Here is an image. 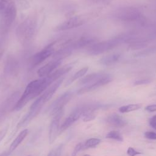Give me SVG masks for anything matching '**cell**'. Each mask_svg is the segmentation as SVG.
Returning a JSON list of instances; mask_svg holds the SVG:
<instances>
[{"label":"cell","mask_w":156,"mask_h":156,"mask_svg":"<svg viewBox=\"0 0 156 156\" xmlns=\"http://www.w3.org/2000/svg\"><path fill=\"white\" fill-rule=\"evenodd\" d=\"M145 109L149 112H155L156 111V104H151V105H149L147 106L146 107Z\"/></svg>","instance_id":"33"},{"label":"cell","mask_w":156,"mask_h":156,"mask_svg":"<svg viewBox=\"0 0 156 156\" xmlns=\"http://www.w3.org/2000/svg\"><path fill=\"white\" fill-rule=\"evenodd\" d=\"M28 134V129H26L23 130L20 132V133L17 135V136L14 139V140L12 142L10 147H9V151L10 152H13L24 140V139L26 138V136Z\"/></svg>","instance_id":"19"},{"label":"cell","mask_w":156,"mask_h":156,"mask_svg":"<svg viewBox=\"0 0 156 156\" xmlns=\"http://www.w3.org/2000/svg\"><path fill=\"white\" fill-rule=\"evenodd\" d=\"M96 40L97 39L93 37H82L74 41H71L68 46L71 47L73 49L82 48L85 46H91V44L95 43Z\"/></svg>","instance_id":"14"},{"label":"cell","mask_w":156,"mask_h":156,"mask_svg":"<svg viewBox=\"0 0 156 156\" xmlns=\"http://www.w3.org/2000/svg\"><path fill=\"white\" fill-rule=\"evenodd\" d=\"M149 124L151 125V126L154 129H156V115H155L154 116H153L149 121Z\"/></svg>","instance_id":"32"},{"label":"cell","mask_w":156,"mask_h":156,"mask_svg":"<svg viewBox=\"0 0 156 156\" xmlns=\"http://www.w3.org/2000/svg\"><path fill=\"white\" fill-rule=\"evenodd\" d=\"M144 136L150 140H156V132L147 131L144 133Z\"/></svg>","instance_id":"30"},{"label":"cell","mask_w":156,"mask_h":156,"mask_svg":"<svg viewBox=\"0 0 156 156\" xmlns=\"http://www.w3.org/2000/svg\"><path fill=\"white\" fill-rule=\"evenodd\" d=\"M88 66H85V67L81 68L80 69H79L68 80H67V82L65 83L66 86H67L68 85H70L74 80L83 77L86 74V73L88 71Z\"/></svg>","instance_id":"21"},{"label":"cell","mask_w":156,"mask_h":156,"mask_svg":"<svg viewBox=\"0 0 156 156\" xmlns=\"http://www.w3.org/2000/svg\"><path fill=\"white\" fill-rule=\"evenodd\" d=\"M10 154V152L9 151H5V152H4L3 153L1 154H0V156H9Z\"/></svg>","instance_id":"35"},{"label":"cell","mask_w":156,"mask_h":156,"mask_svg":"<svg viewBox=\"0 0 156 156\" xmlns=\"http://www.w3.org/2000/svg\"><path fill=\"white\" fill-rule=\"evenodd\" d=\"M154 53H156V45L151 46L149 48H147L140 51L135 52L133 54V55L136 57H143L149 56Z\"/></svg>","instance_id":"20"},{"label":"cell","mask_w":156,"mask_h":156,"mask_svg":"<svg viewBox=\"0 0 156 156\" xmlns=\"http://www.w3.org/2000/svg\"><path fill=\"white\" fill-rule=\"evenodd\" d=\"M64 78L61 77L57 80H56L55 82H54L52 85H51L44 91V93L41 94L38 98L40 99V101L44 104L46 102H48L50 99L52 97L53 94L55 93V92L57 91V90L58 88V87L61 85L63 81Z\"/></svg>","instance_id":"13"},{"label":"cell","mask_w":156,"mask_h":156,"mask_svg":"<svg viewBox=\"0 0 156 156\" xmlns=\"http://www.w3.org/2000/svg\"><path fill=\"white\" fill-rule=\"evenodd\" d=\"M85 149H84V146H83V143H80L77 144L76 145L73 151V154H72V156H76L77 154H78V152H79L80 151H82Z\"/></svg>","instance_id":"26"},{"label":"cell","mask_w":156,"mask_h":156,"mask_svg":"<svg viewBox=\"0 0 156 156\" xmlns=\"http://www.w3.org/2000/svg\"><path fill=\"white\" fill-rule=\"evenodd\" d=\"M155 88H156V86H155Z\"/></svg>","instance_id":"38"},{"label":"cell","mask_w":156,"mask_h":156,"mask_svg":"<svg viewBox=\"0 0 156 156\" xmlns=\"http://www.w3.org/2000/svg\"><path fill=\"white\" fill-rule=\"evenodd\" d=\"M83 156H91V155H89V154H85V155H84Z\"/></svg>","instance_id":"37"},{"label":"cell","mask_w":156,"mask_h":156,"mask_svg":"<svg viewBox=\"0 0 156 156\" xmlns=\"http://www.w3.org/2000/svg\"><path fill=\"white\" fill-rule=\"evenodd\" d=\"M106 138H109V139H113L118 141H123V138L121 135V134L116 130H113V131H110V132H108L105 136Z\"/></svg>","instance_id":"24"},{"label":"cell","mask_w":156,"mask_h":156,"mask_svg":"<svg viewBox=\"0 0 156 156\" xmlns=\"http://www.w3.org/2000/svg\"><path fill=\"white\" fill-rule=\"evenodd\" d=\"M61 63L62 60H53L40 68L37 71V74L41 78L48 77L52 73L53 71L57 68Z\"/></svg>","instance_id":"12"},{"label":"cell","mask_w":156,"mask_h":156,"mask_svg":"<svg viewBox=\"0 0 156 156\" xmlns=\"http://www.w3.org/2000/svg\"><path fill=\"white\" fill-rule=\"evenodd\" d=\"M17 9L15 4L12 1H9L1 13L0 26L2 30H8L15 21Z\"/></svg>","instance_id":"4"},{"label":"cell","mask_w":156,"mask_h":156,"mask_svg":"<svg viewBox=\"0 0 156 156\" xmlns=\"http://www.w3.org/2000/svg\"><path fill=\"white\" fill-rule=\"evenodd\" d=\"M73 96V93L71 91H67L58 97L49 107V115L53 116L57 112L63 110L65 105L70 101Z\"/></svg>","instance_id":"8"},{"label":"cell","mask_w":156,"mask_h":156,"mask_svg":"<svg viewBox=\"0 0 156 156\" xmlns=\"http://www.w3.org/2000/svg\"><path fill=\"white\" fill-rule=\"evenodd\" d=\"M85 107L86 105H82L80 107H77L69 114V115L65 119L64 122L60 126L59 134L63 132L76 121H77L80 117H82L85 110Z\"/></svg>","instance_id":"7"},{"label":"cell","mask_w":156,"mask_h":156,"mask_svg":"<svg viewBox=\"0 0 156 156\" xmlns=\"http://www.w3.org/2000/svg\"><path fill=\"white\" fill-rule=\"evenodd\" d=\"M55 52L54 49L49 44L46 46L44 49L34 54L32 58L31 65L32 67L40 65L51 55H52Z\"/></svg>","instance_id":"11"},{"label":"cell","mask_w":156,"mask_h":156,"mask_svg":"<svg viewBox=\"0 0 156 156\" xmlns=\"http://www.w3.org/2000/svg\"><path fill=\"white\" fill-rule=\"evenodd\" d=\"M18 4H19V7L22 9H27L29 7V2L26 0H18Z\"/></svg>","instance_id":"29"},{"label":"cell","mask_w":156,"mask_h":156,"mask_svg":"<svg viewBox=\"0 0 156 156\" xmlns=\"http://www.w3.org/2000/svg\"><path fill=\"white\" fill-rule=\"evenodd\" d=\"M106 122L111 126L115 127H124L127 124V121L116 113H113L106 118Z\"/></svg>","instance_id":"15"},{"label":"cell","mask_w":156,"mask_h":156,"mask_svg":"<svg viewBox=\"0 0 156 156\" xmlns=\"http://www.w3.org/2000/svg\"><path fill=\"white\" fill-rule=\"evenodd\" d=\"M151 82V80L150 79H141L139 80H136L133 82L134 85H146L149 84Z\"/></svg>","instance_id":"27"},{"label":"cell","mask_w":156,"mask_h":156,"mask_svg":"<svg viewBox=\"0 0 156 156\" xmlns=\"http://www.w3.org/2000/svg\"><path fill=\"white\" fill-rule=\"evenodd\" d=\"M55 82V80L51 75L46 77H43L31 81L27 85L23 93L18 99L12 110H20L30 100L40 95L41 93L44 92Z\"/></svg>","instance_id":"1"},{"label":"cell","mask_w":156,"mask_h":156,"mask_svg":"<svg viewBox=\"0 0 156 156\" xmlns=\"http://www.w3.org/2000/svg\"><path fill=\"white\" fill-rule=\"evenodd\" d=\"M150 1H151L152 3H153V4H154L156 5V0H150Z\"/></svg>","instance_id":"36"},{"label":"cell","mask_w":156,"mask_h":156,"mask_svg":"<svg viewBox=\"0 0 156 156\" xmlns=\"http://www.w3.org/2000/svg\"><path fill=\"white\" fill-rule=\"evenodd\" d=\"M62 148H63V144L58 146L57 148H55L53 150L51 151L48 154V156H60L62 153Z\"/></svg>","instance_id":"25"},{"label":"cell","mask_w":156,"mask_h":156,"mask_svg":"<svg viewBox=\"0 0 156 156\" xmlns=\"http://www.w3.org/2000/svg\"><path fill=\"white\" fill-rule=\"evenodd\" d=\"M101 143V140L99 138H91L88 140H87L84 143V149H88V148H92L96 147L97 145H98Z\"/></svg>","instance_id":"23"},{"label":"cell","mask_w":156,"mask_h":156,"mask_svg":"<svg viewBox=\"0 0 156 156\" xmlns=\"http://www.w3.org/2000/svg\"><path fill=\"white\" fill-rule=\"evenodd\" d=\"M113 17L126 23L143 24L145 18L141 11L134 7L126 6L117 8L112 14Z\"/></svg>","instance_id":"2"},{"label":"cell","mask_w":156,"mask_h":156,"mask_svg":"<svg viewBox=\"0 0 156 156\" xmlns=\"http://www.w3.org/2000/svg\"><path fill=\"white\" fill-rule=\"evenodd\" d=\"M112 80V77L110 74L105 73L102 77H101L100 79H99L98 80L94 82L93 83L85 85L84 87L80 88L77 91L78 94H82L85 93L89 92L90 91L94 90L100 87L104 86L105 85L108 84Z\"/></svg>","instance_id":"10"},{"label":"cell","mask_w":156,"mask_h":156,"mask_svg":"<svg viewBox=\"0 0 156 156\" xmlns=\"http://www.w3.org/2000/svg\"><path fill=\"white\" fill-rule=\"evenodd\" d=\"M141 107V104H129V105H123V106L120 107L118 110L121 113H127V112H130L136 110L140 108Z\"/></svg>","instance_id":"22"},{"label":"cell","mask_w":156,"mask_h":156,"mask_svg":"<svg viewBox=\"0 0 156 156\" xmlns=\"http://www.w3.org/2000/svg\"><path fill=\"white\" fill-rule=\"evenodd\" d=\"M119 44V40L117 37H115L106 41L96 42L88 47L87 52L91 55H99L113 49Z\"/></svg>","instance_id":"5"},{"label":"cell","mask_w":156,"mask_h":156,"mask_svg":"<svg viewBox=\"0 0 156 156\" xmlns=\"http://www.w3.org/2000/svg\"><path fill=\"white\" fill-rule=\"evenodd\" d=\"M94 3H102V4H107L111 1V0H90Z\"/></svg>","instance_id":"34"},{"label":"cell","mask_w":156,"mask_h":156,"mask_svg":"<svg viewBox=\"0 0 156 156\" xmlns=\"http://www.w3.org/2000/svg\"><path fill=\"white\" fill-rule=\"evenodd\" d=\"M86 18L87 17L83 15L70 17L66 21L57 26L55 28V30L63 31L79 27L85 23Z\"/></svg>","instance_id":"6"},{"label":"cell","mask_w":156,"mask_h":156,"mask_svg":"<svg viewBox=\"0 0 156 156\" xmlns=\"http://www.w3.org/2000/svg\"><path fill=\"white\" fill-rule=\"evenodd\" d=\"M7 130H8V127H5L4 128H3L1 130H0V142L5 137V135L7 133Z\"/></svg>","instance_id":"31"},{"label":"cell","mask_w":156,"mask_h":156,"mask_svg":"<svg viewBox=\"0 0 156 156\" xmlns=\"http://www.w3.org/2000/svg\"><path fill=\"white\" fill-rule=\"evenodd\" d=\"M37 27V21L34 17L29 16L16 28V34L18 40L23 44L30 41L33 38Z\"/></svg>","instance_id":"3"},{"label":"cell","mask_w":156,"mask_h":156,"mask_svg":"<svg viewBox=\"0 0 156 156\" xmlns=\"http://www.w3.org/2000/svg\"><path fill=\"white\" fill-rule=\"evenodd\" d=\"M105 73L104 72H97V73H93L89 74L83 78H82L79 82V83L80 85H89L91 83H94L96 80H98L99 79H100L101 77H102Z\"/></svg>","instance_id":"17"},{"label":"cell","mask_w":156,"mask_h":156,"mask_svg":"<svg viewBox=\"0 0 156 156\" xmlns=\"http://www.w3.org/2000/svg\"><path fill=\"white\" fill-rule=\"evenodd\" d=\"M73 49L69 46H66L60 49L55 51L52 55L53 60H62V59L66 58L71 55Z\"/></svg>","instance_id":"18"},{"label":"cell","mask_w":156,"mask_h":156,"mask_svg":"<svg viewBox=\"0 0 156 156\" xmlns=\"http://www.w3.org/2000/svg\"><path fill=\"white\" fill-rule=\"evenodd\" d=\"M127 154L129 156H135V155H137L142 154V153L141 152L136 151L134 148H133L132 147H129L127 149Z\"/></svg>","instance_id":"28"},{"label":"cell","mask_w":156,"mask_h":156,"mask_svg":"<svg viewBox=\"0 0 156 156\" xmlns=\"http://www.w3.org/2000/svg\"><path fill=\"white\" fill-rule=\"evenodd\" d=\"M121 54L119 52H115L109 55L102 57L99 60V63L104 66H111L116 63L121 58Z\"/></svg>","instance_id":"16"},{"label":"cell","mask_w":156,"mask_h":156,"mask_svg":"<svg viewBox=\"0 0 156 156\" xmlns=\"http://www.w3.org/2000/svg\"><path fill=\"white\" fill-rule=\"evenodd\" d=\"M63 113V110H62L53 115L52 120L50 124L49 129V142L52 144L59 133L60 130V120Z\"/></svg>","instance_id":"9"}]
</instances>
